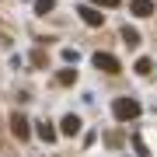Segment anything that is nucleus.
<instances>
[{
	"label": "nucleus",
	"mask_w": 157,
	"mask_h": 157,
	"mask_svg": "<svg viewBox=\"0 0 157 157\" xmlns=\"http://www.w3.org/2000/svg\"><path fill=\"white\" fill-rule=\"evenodd\" d=\"M73 80H77V70H63L56 77V84H73Z\"/></svg>",
	"instance_id": "obj_9"
},
{
	"label": "nucleus",
	"mask_w": 157,
	"mask_h": 157,
	"mask_svg": "<svg viewBox=\"0 0 157 157\" xmlns=\"http://www.w3.org/2000/svg\"><path fill=\"white\" fill-rule=\"evenodd\" d=\"M52 7H56V0H35V11L39 14H49Z\"/></svg>",
	"instance_id": "obj_8"
},
{
	"label": "nucleus",
	"mask_w": 157,
	"mask_h": 157,
	"mask_svg": "<svg viewBox=\"0 0 157 157\" xmlns=\"http://www.w3.org/2000/svg\"><path fill=\"white\" fill-rule=\"evenodd\" d=\"M122 39L129 45H140V32H133V28H122Z\"/></svg>",
	"instance_id": "obj_10"
},
{
	"label": "nucleus",
	"mask_w": 157,
	"mask_h": 157,
	"mask_svg": "<svg viewBox=\"0 0 157 157\" xmlns=\"http://www.w3.org/2000/svg\"><path fill=\"white\" fill-rule=\"evenodd\" d=\"M63 133H67V136L80 133V119H77V115H67V119H63Z\"/></svg>",
	"instance_id": "obj_6"
},
{
	"label": "nucleus",
	"mask_w": 157,
	"mask_h": 157,
	"mask_svg": "<svg viewBox=\"0 0 157 157\" xmlns=\"http://www.w3.org/2000/svg\"><path fill=\"white\" fill-rule=\"evenodd\" d=\"M39 136H42L45 143H52V140H56V129H52V122H39Z\"/></svg>",
	"instance_id": "obj_7"
},
{
	"label": "nucleus",
	"mask_w": 157,
	"mask_h": 157,
	"mask_svg": "<svg viewBox=\"0 0 157 157\" xmlns=\"http://www.w3.org/2000/svg\"><path fill=\"white\" fill-rule=\"evenodd\" d=\"M94 4H101V7H115L119 0H94Z\"/></svg>",
	"instance_id": "obj_12"
},
{
	"label": "nucleus",
	"mask_w": 157,
	"mask_h": 157,
	"mask_svg": "<svg viewBox=\"0 0 157 157\" xmlns=\"http://www.w3.org/2000/svg\"><path fill=\"white\" fill-rule=\"evenodd\" d=\"M94 67L105 70V73H119L122 67H119V59L112 56V52H94Z\"/></svg>",
	"instance_id": "obj_2"
},
{
	"label": "nucleus",
	"mask_w": 157,
	"mask_h": 157,
	"mask_svg": "<svg viewBox=\"0 0 157 157\" xmlns=\"http://www.w3.org/2000/svg\"><path fill=\"white\" fill-rule=\"evenodd\" d=\"M11 126H14V136H17V140H28V119H25V115H14Z\"/></svg>",
	"instance_id": "obj_5"
},
{
	"label": "nucleus",
	"mask_w": 157,
	"mask_h": 157,
	"mask_svg": "<svg viewBox=\"0 0 157 157\" xmlns=\"http://www.w3.org/2000/svg\"><path fill=\"white\" fill-rule=\"evenodd\" d=\"M112 115L119 119V122H129V119L140 115V101L136 98H115L112 101Z\"/></svg>",
	"instance_id": "obj_1"
},
{
	"label": "nucleus",
	"mask_w": 157,
	"mask_h": 157,
	"mask_svg": "<svg viewBox=\"0 0 157 157\" xmlns=\"http://www.w3.org/2000/svg\"><path fill=\"white\" fill-rule=\"evenodd\" d=\"M150 67H154L150 59H140V63H136V73H140V77H147V73H150Z\"/></svg>",
	"instance_id": "obj_11"
},
{
	"label": "nucleus",
	"mask_w": 157,
	"mask_h": 157,
	"mask_svg": "<svg viewBox=\"0 0 157 157\" xmlns=\"http://www.w3.org/2000/svg\"><path fill=\"white\" fill-rule=\"evenodd\" d=\"M80 17H84V25H91V28H98V25L105 21V14H98L94 7H80Z\"/></svg>",
	"instance_id": "obj_4"
},
{
	"label": "nucleus",
	"mask_w": 157,
	"mask_h": 157,
	"mask_svg": "<svg viewBox=\"0 0 157 157\" xmlns=\"http://www.w3.org/2000/svg\"><path fill=\"white\" fill-rule=\"evenodd\" d=\"M129 11H133L136 17H150V14H154V0H133Z\"/></svg>",
	"instance_id": "obj_3"
}]
</instances>
